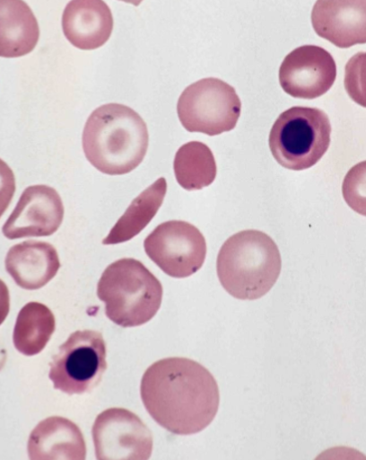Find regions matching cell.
Instances as JSON below:
<instances>
[{
	"mask_svg": "<svg viewBox=\"0 0 366 460\" xmlns=\"http://www.w3.org/2000/svg\"><path fill=\"white\" fill-rule=\"evenodd\" d=\"M140 394L148 414L174 435L190 436L208 428L220 407V389L203 365L181 357L153 363Z\"/></svg>",
	"mask_w": 366,
	"mask_h": 460,
	"instance_id": "6da1fadb",
	"label": "cell"
},
{
	"mask_svg": "<svg viewBox=\"0 0 366 460\" xmlns=\"http://www.w3.org/2000/svg\"><path fill=\"white\" fill-rule=\"evenodd\" d=\"M148 128L137 112L125 105L107 104L92 112L83 133V148L90 164L108 175L134 172L144 162Z\"/></svg>",
	"mask_w": 366,
	"mask_h": 460,
	"instance_id": "7a4b0ae2",
	"label": "cell"
},
{
	"mask_svg": "<svg viewBox=\"0 0 366 460\" xmlns=\"http://www.w3.org/2000/svg\"><path fill=\"white\" fill-rule=\"evenodd\" d=\"M283 260L267 234L247 230L223 243L217 270L222 286L233 297L256 300L265 296L279 279Z\"/></svg>",
	"mask_w": 366,
	"mask_h": 460,
	"instance_id": "3957f363",
	"label": "cell"
},
{
	"mask_svg": "<svg viewBox=\"0 0 366 460\" xmlns=\"http://www.w3.org/2000/svg\"><path fill=\"white\" fill-rule=\"evenodd\" d=\"M98 296L106 304V314L118 326H142L156 315L163 287L142 261L121 259L102 272Z\"/></svg>",
	"mask_w": 366,
	"mask_h": 460,
	"instance_id": "277c9868",
	"label": "cell"
},
{
	"mask_svg": "<svg viewBox=\"0 0 366 460\" xmlns=\"http://www.w3.org/2000/svg\"><path fill=\"white\" fill-rule=\"evenodd\" d=\"M332 126L317 108L293 107L272 127L269 146L276 162L290 171H305L321 161L331 145Z\"/></svg>",
	"mask_w": 366,
	"mask_h": 460,
	"instance_id": "5b68a950",
	"label": "cell"
},
{
	"mask_svg": "<svg viewBox=\"0 0 366 460\" xmlns=\"http://www.w3.org/2000/svg\"><path fill=\"white\" fill-rule=\"evenodd\" d=\"M177 111L186 130L214 137L237 127L241 102L230 84L205 78L186 88L178 101Z\"/></svg>",
	"mask_w": 366,
	"mask_h": 460,
	"instance_id": "8992f818",
	"label": "cell"
},
{
	"mask_svg": "<svg viewBox=\"0 0 366 460\" xmlns=\"http://www.w3.org/2000/svg\"><path fill=\"white\" fill-rule=\"evenodd\" d=\"M107 368V344L101 333L78 331L53 356L49 378L56 390L82 395L98 386Z\"/></svg>",
	"mask_w": 366,
	"mask_h": 460,
	"instance_id": "52a82bcc",
	"label": "cell"
},
{
	"mask_svg": "<svg viewBox=\"0 0 366 460\" xmlns=\"http://www.w3.org/2000/svg\"><path fill=\"white\" fill-rule=\"evenodd\" d=\"M150 260L166 275L185 279L203 267L206 243L201 231L185 221H168L159 225L144 241Z\"/></svg>",
	"mask_w": 366,
	"mask_h": 460,
	"instance_id": "ba28073f",
	"label": "cell"
},
{
	"mask_svg": "<svg viewBox=\"0 0 366 460\" xmlns=\"http://www.w3.org/2000/svg\"><path fill=\"white\" fill-rule=\"evenodd\" d=\"M92 435L99 460H147L152 455V431L126 409L103 411L92 426Z\"/></svg>",
	"mask_w": 366,
	"mask_h": 460,
	"instance_id": "9c48e42d",
	"label": "cell"
},
{
	"mask_svg": "<svg viewBox=\"0 0 366 460\" xmlns=\"http://www.w3.org/2000/svg\"><path fill=\"white\" fill-rule=\"evenodd\" d=\"M336 64L333 56L316 45H304L289 53L279 70L281 87L291 97L313 100L333 87Z\"/></svg>",
	"mask_w": 366,
	"mask_h": 460,
	"instance_id": "30bf717a",
	"label": "cell"
},
{
	"mask_svg": "<svg viewBox=\"0 0 366 460\" xmlns=\"http://www.w3.org/2000/svg\"><path fill=\"white\" fill-rule=\"evenodd\" d=\"M61 197L52 187H28L4 224L3 233L9 240L48 237L57 232L64 219Z\"/></svg>",
	"mask_w": 366,
	"mask_h": 460,
	"instance_id": "8fae6325",
	"label": "cell"
},
{
	"mask_svg": "<svg viewBox=\"0 0 366 460\" xmlns=\"http://www.w3.org/2000/svg\"><path fill=\"white\" fill-rule=\"evenodd\" d=\"M316 33L339 49L366 42V2L318 0L312 12Z\"/></svg>",
	"mask_w": 366,
	"mask_h": 460,
	"instance_id": "7c38bea8",
	"label": "cell"
},
{
	"mask_svg": "<svg viewBox=\"0 0 366 460\" xmlns=\"http://www.w3.org/2000/svg\"><path fill=\"white\" fill-rule=\"evenodd\" d=\"M63 32L81 50H95L105 45L114 30V17L102 0H73L65 7Z\"/></svg>",
	"mask_w": 366,
	"mask_h": 460,
	"instance_id": "4fadbf2b",
	"label": "cell"
},
{
	"mask_svg": "<svg viewBox=\"0 0 366 460\" xmlns=\"http://www.w3.org/2000/svg\"><path fill=\"white\" fill-rule=\"evenodd\" d=\"M27 450L32 460H83L87 456L80 428L63 417L39 422L28 439Z\"/></svg>",
	"mask_w": 366,
	"mask_h": 460,
	"instance_id": "5bb4252c",
	"label": "cell"
},
{
	"mask_svg": "<svg viewBox=\"0 0 366 460\" xmlns=\"http://www.w3.org/2000/svg\"><path fill=\"white\" fill-rule=\"evenodd\" d=\"M5 268L18 287L35 290L45 287L58 274L61 262L57 250L51 243L26 241L9 250Z\"/></svg>",
	"mask_w": 366,
	"mask_h": 460,
	"instance_id": "9a60e30c",
	"label": "cell"
},
{
	"mask_svg": "<svg viewBox=\"0 0 366 460\" xmlns=\"http://www.w3.org/2000/svg\"><path fill=\"white\" fill-rule=\"evenodd\" d=\"M0 55L4 58H22L32 52L40 30L31 8L22 0L0 2Z\"/></svg>",
	"mask_w": 366,
	"mask_h": 460,
	"instance_id": "2e32d148",
	"label": "cell"
},
{
	"mask_svg": "<svg viewBox=\"0 0 366 460\" xmlns=\"http://www.w3.org/2000/svg\"><path fill=\"white\" fill-rule=\"evenodd\" d=\"M166 192V180L164 177L159 178L131 202L126 213L110 230L109 236L102 241L103 245L126 243L142 233L161 209Z\"/></svg>",
	"mask_w": 366,
	"mask_h": 460,
	"instance_id": "e0dca14e",
	"label": "cell"
},
{
	"mask_svg": "<svg viewBox=\"0 0 366 460\" xmlns=\"http://www.w3.org/2000/svg\"><path fill=\"white\" fill-rule=\"evenodd\" d=\"M55 328V316L48 306L27 304L16 319L13 332L16 350L25 356L39 354L50 341Z\"/></svg>",
	"mask_w": 366,
	"mask_h": 460,
	"instance_id": "ac0fdd59",
	"label": "cell"
},
{
	"mask_svg": "<svg viewBox=\"0 0 366 460\" xmlns=\"http://www.w3.org/2000/svg\"><path fill=\"white\" fill-rule=\"evenodd\" d=\"M178 183L187 191L201 190L217 177V164L211 148L201 142H190L178 150L174 159Z\"/></svg>",
	"mask_w": 366,
	"mask_h": 460,
	"instance_id": "d6986e66",
	"label": "cell"
},
{
	"mask_svg": "<svg viewBox=\"0 0 366 460\" xmlns=\"http://www.w3.org/2000/svg\"><path fill=\"white\" fill-rule=\"evenodd\" d=\"M364 175V163L354 166L352 172L347 174L344 184V199L352 208L361 212V205L359 200L364 203V187L360 185L364 183V180L360 182L361 178Z\"/></svg>",
	"mask_w": 366,
	"mask_h": 460,
	"instance_id": "ffe728a7",
	"label": "cell"
},
{
	"mask_svg": "<svg viewBox=\"0 0 366 460\" xmlns=\"http://www.w3.org/2000/svg\"><path fill=\"white\" fill-rule=\"evenodd\" d=\"M364 53H359L354 56V58L350 60L349 64L346 66V78H345V87L347 93H350V96L355 101L358 102L359 104L362 105L360 98L363 101V96L361 95L360 89L362 87L360 84L362 79L359 77L362 75V72L359 71L360 66L364 63V59L360 62L362 56ZM364 102V101H363Z\"/></svg>",
	"mask_w": 366,
	"mask_h": 460,
	"instance_id": "44dd1931",
	"label": "cell"
}]
</instances>
